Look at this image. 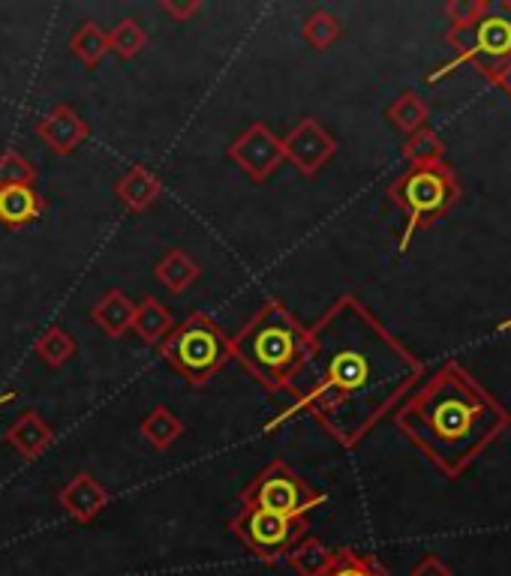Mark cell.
Segmentation results:
<instances>
[{"instance_id":"obj_21","label":"cell","mask_w":511,"mask_h":576,"mask_svg":"<svg viewBox=\"0 0 511 576\" xmlns=\"http://www.w3.org/2000/svg\"><path fill=\"white\" fill-rule=\"evenodd\" d=\"M70 46H72V54L82 58L84 67H97V63L109 54V33L102 31L100 24L84 21L82 28L72 33Z\"/></svg>"},{"instance_id":"obj_28","label":"cell","mask_w":511,"mask_h":576,"mask_svg":"<svg viewBox=\"0 0 511 576\" xmlns=\"http://www.w3.org/2000/svg\"><path fill=\"white\" fill-rule=\"evenodd\" d=\"M33 165L19 151L0 153V186H33Z\"/></svg>"},{"instance_id":"obj_1","label":"cell","mask_w":511,"mask_h":576,"mask_svg":"<svg viewBox=\"0 0 511 576\" xmlns=\"http://www.w3.org/2000/svg\"><path fill=\"white\" fill-rule=\"evenodd\" d=\"M421 375L419 357L355 294H343L307 327L304 357L287 384L289 415H310L334 442L355 447Z\"/></svg>"},{"instance_id":"obj_32","label":"cell","mask_w":511,"mask_h":576,"mask_svg":"<svg viewBox=\"0 0 511 576\" xmlns=\"http://www.w3.org/2000/svg\"><path fill=\"white\" fill-rule=\"evenodd\" d=\"M493 81H497V84H500L502 91H505V93H509V97H511V63H509V67H505V70H502L500 75H497V79H493Z\"/></svg>"},{"instance_id":"obj_3","label":"cell","mask_w":511,"mask_h":576,"mask_svg":"<svg viewBox=\"0 0 511 576\" xmlns=\"http://www.w3.org/2000/svg\"><path fill=\"white\" fill-rule=\"evenodd\" d=\"M232 361L244 366L265 391H287L307 348V327L283 301H265L232 340Z\"/></svg>"},{"instance_id":"obj_11","label":"cell","mask_w":511,"mask_h":576,"mask_svg":"<svg viewBox=\"0 0 511 576\" xmlns=\"http://www.w3.org/2000/svg\"><path fill=\"white\" fill-rule=\"evenodd\" d=\"M37 135H40L42 142L49 144L51 151L67 156V153H76L84 142H88L91 130H88V123L79 118L76 109H70V105H58V109H51V112L37 123Z\"/></svg>"},{"instance_id":"obj_29","label":"cell","mask_w":511,"mask_h":576,"mask_svg":"<svg viewBox=\"0 0 511 576\" xmlns=\"http://www.w3.org/2000/svg\"><path fill=\"white\" fill-rule=\"evenodd\" d=\"M484 7H488V0H454V3H449L451 28H467V24H472L484 12Z\"/></svg>"},{"instance_id":"obj_4","label":"cell","mask_w":511,"mask_h":576,"mask_svg":"<svg viewBox=\"0 0 511 576\" xmlns=\"http://www.w3.org/2000/svg\"><path fill=\"white\" fill-rule=\"evenodd\" d=\"M163 361L181 373L193 387H202L232 361V345L223 327L208 313H190L181 324H174L160 343Z\"/></svg>"},{"instance_id":"obj_6","label":"cell","mask_w":511,"mask_h":576,"mask_svg":"<svg viewBox=\"0 0 511 576\" xmlns=\"http://www.w3.org/2000/svg\"><path fill=\"white\" fill-rule=\"evenodd\" d=\"M449 42L458 51V58L442 72L430 75V81H437L460 63H467L493 81L511 63V3L509 0H497V3L488 0L484 12L472 24L451 28Z\"/></svg>"},{"instance_id":"obj_13","label":"cell","mask_w":511,"mask_h":576,"mask_svg":"<svg viewBox=\"0 0 511 576\" xmlns=\"http://www.w3.org/2000/svg\"><path fill=\"white\" fill-rule=\"evenodd\" d=\"M46 211L42 195L33 186H0V225L3 229H24L37 223Z\"/></svg>"},{"instance_id":"obj_16","label":"cell","mask_w":511,"mask_h":576,"mask_svg":"<svg viewBox=\"0 0 511 576\" xmlns=\"http://www.w3.org/2000/svg\"><path fill=\"white\" fill-rule=\"evenodd\" d=\"M133 319L136 304L123 292H109L100 304L93 306V322L100 324L102 334L112 336V340L127 334L133 327Z\"/></svg>"},{"instance_id":"obj_30","label":"cell","mask_w":511,"mask_h":576,"mask_svg":"<svg viewBox=\"0 0 511 576\" xmlns=\"http://www.w3.org/2000/svg\"><path fill=\"white\" fill-rule=\"evenodd\" d=\"M412 576H451V567L437 556H424L412 567Z\"/></svg>"},{"instance_id":"obj_12","label":"cell","mask_w":511,"mask_h":576,"mask_svg":"<svg viewBox=\"0 0 511 576\" xmlns=\"http://www.w3.org/2000/svg\"><path fill=\"white\" fill-rule=\"evenodd\" d=\"M58 505L76 519V523H91L106 511L109 505V493L102 489L100 481H93V475L79 472L70 484L58 493Z\"/></svg>"},{"instance_id":"obj_9","label":"cell","mask_w":511,"mask_h":576,"mask_svg":"<svg viewBox=\"0 0 511 576\" xmlns=\"http://www.w3.org/2000/svg\"><path fill=\"white\" fill-rule=\"evenodd\" d=\"M229 160L238 162L255 183H262L274 174L280 162L287 160L283 139H277L265 123H253L244 135H238L236 142L229 144Z\"/></svg>"},{"instance_id":"obj_10","label":"cell","mask_w":511,"mask_h":576,"mask_svg":"<svg viewBox=\"0 0 511 576\" xmlns=\"http://www.w3.org/2000/svg\"><path fill=\"white\" fill-rule=\"evenodd\" d=\"M338 151V144L331 139V132L317 121V118H304L298 121L289 135L283 139V156H287L298 172L304 178H313V174L325 165Z\"/></svg>"},{"instance_id":"obj_2","label":"cell","mask_w":511,"mask_h":576,"mask_svg":"<svg viewBox=\"0 0 511 576\" xmlns=\"http://www.w3.org/2000/svg\"><path fill=\"white\" fill-rule=\"evenodd\" d=\"M394 424L442 475L460 477L493 438L509 430L511 415L463 366L449 361L398 408Z\"/></svg>"},{"instance_id":"obj_24","label":"cell","mask_w":511,"mask_h":576,"mask_svg":"<svg viewBox=\"0 0 511 576\" xmlns=\"http://www.w3.org/2000/svg\"><path fill=\"white\" fill-rule=\"evenodd\" d=\"M325 576H389V570L379 565L377 558L355 549H338L334 562L328 567Z\"/></svg>"},{"instance_id":"obj_20","label":"cell","mask_w":511,"mask_h":576,"mask_svg":"<svg viewBox=\"0 0 511 576\" xmlns=\"http://www.w3.org/2000/svg\"><path fill=\"white\" fill-rule=\"evenodd\" d=\"M181 433H184L181 417L174 415L172 408H166V405H157L151 415L142 421V435L157 447V451H166L172 442H178V435Z\"/></svg>"},{"instance_id":"obj_19","label":"cell","mask_w":511,"mask_h":576,"mask_svg":"<svg viewBox=\"0 0 511 576\" xmlns=\"http://www.w3.org/2000/svg\"><path fill=\"white\" fill-rule=\"evenodd\" d=\"M157 280H160L169 292L181 294L199 280V264H196L184 250H172V253L163 255V262L157 264Z\"/></svg>"},{"instance_id":"obj_33","label":"cell","mask_w":511,"mask_h":576,"mask_svg":"<svg viewBox=\"0 0 511 576\" xmlns=\"http://www.w3.org/2000/svg\"><path fill=\"white\" fill-rule=\"evenodd\" d=\"M12 400H16V391H10V394H0V408H3V405H10Z\"/></svg>"},{"instance_id":"obj_8","label":"cell","mask_w":511,"mask_h":576,"mask_svg":"<svg viewBox=\"0 0 511 576\" xmlns=\"http://www.w3.org/2000/svg\"><path fill=\"white\" fill-rule=\"evenodd\" d=\"M322 502H325V496L317 493L304 477H298L280 459L262 468L241 493V505L262 507V511H271V514L280 516H304L307 511H313Z\"/></svg>"},{"instance_id":"obj_14","label":"cell","mask_w":511,"mask_h":576,"mask_svg":"<svg viewBox=\"0 0 511 576\" xmlns=\"http://www.w3.org/2000/svg\"><path fill=\"white\" fill-rule=\"evenodd\" d=\"M7 442H10L24 459H37V456L54 442V430H51L37 412H21L19 421L7 430Z\"/></svg>"},{"instance_id":"obj_22","label":"cell","mask_w":511,"mask_h":576,"mask_svg":"<svg viewBox=\"0 0 511 576\" xmlns=\"http://www.w3.org/2000/svg\"><path fill=\"white\" fill-rule=\"evenodd\" d=\"M389 121L398 127V130L403 132H419L424 130V121H428V105H424V100H421L419 93H400L398 100L391 102L389 105Z\"/></svg>"},{"instance_id":"obj_15","label":"cell","mask_w":511,"mask_h":576,"mask_svg":"<svg viewBox=\"0 0 511 576\" xmlns=\"http://www.w3.org/2000/svg\"><path fill=\"white\" fill-rule=\"evenodd\" d=\"M160 192H163V183L157 181V174H151L148 169H142V165H133V169L118 181V199H121L130 211H144V208H151V204L160 199Z\"/></svg>"},{"instance_id":"obj_7","label":"cell","mask_w":511,"mask_h":576,"mask_svg":"<svg viewBox=\"0 0 511 576\" xmlns=\"http://www.w3.org/2000/svg\"><path fill=\"white\" fill-rule=\"evenodd\" d=\"M229 528L238 537V544L250 549L255 558L268 562V565L280 562V556H287L298 540L307 537L304 516H280L253 505L238 507Z\"/></svg>"},{"instance_id":"obj_27","label":"cell","mask_w":511,"mask_h":576,"mask_svg":"<svg viewBox=\"0 0 511 576\" xmlns=\"http://www.w3.org/2000/svg\"><path fill=\"white\" fill-rule=\"evenodd\" d=\"M340 21L331 16V12H313L310 19L304 21V42L310 46V49H317V51H325L328 46H334L340 37Z\"/></svg>"},{"instance_id":"obj_17","label":"cell","mask_w":511,"mask_h":576,"mask_svg":"<svg viewBox=\"0 0 511 576\" xmlns=\"http://www.w3.org/2000/svg\"><path fill=\"white\" fill-rule=\"evenodd\" d=\"M287 562L298 576H325L334 562V549H328L317 537H304L289 549Z\"/></svg>"},{"instance_id":"obj_26","label":"cell","mask_w":511,"mask_h":576,"mask_svg":"<svg viewBox=\"0 0 511 576\" xmlns=\"http://www.w3.org/2000/svg\"><path fill=\"white\" fill-rule=\"evenodd\" d=\"M37 354H40L51 370H58V366L67 364L72 354H76V340H72L63 327H49V331H42V336L37 340Z\"/></svg>"},{"instance_id":"obj_18","label":"cell","mask_w":511,"mask_h":576,"mask_svg":"<svg viewBox=\"0 0 511 576\" xmlns=\"http://www.w3.org/2000/svg\"><path fill=\"white\" fill-rule=\"evenodd\" d=\"M136 334L142 336L144 343L160 345L166 340V334L172 331V313L166 310L157 297H144L142 304L136 306V319H133Z\"/></svg>"},{"instance_id":"obj_31","label":"cell","mask_w":511,"mask_h":576,"mask_svg":"<svg viewBox=\"0 0 511 576\" xmlns=\"http://www.w3.org/2000/svg\"><path fill=\"white\" fill-rule=\"evenodd\" d=\"M163 10L178 21H187L199 12V0H163Z\"/></svg>"},{"instance_id":"obj_25","label":"cell","mask_w":511,"mask_h":576,"mask_svg":"<svg viewBox=\"0 0 511 576\" xmlns=\"http://www.w3.org/2000/svg\"><path fill=\"white\" fill-rule=\"evenodd\" d=\"M144 42H148V33L136 19H123L109 31V51H114L121 61H133L136 54L144 49Z\"/></svg>"},{"instance_id":"obj_23","label":"cell","mask_w":511,"mask_h":576,"mask_svg":"<svg viewBox=\"0 0 511 576\" xmlns=\"http://www.w3.org/2000/svg\"><path fill=\"white\" fill-rule=\"evenodd\" d=\"M403 156L412 165H440L445 162V144L437 132L419 130L409 135V142L403 144Z\"/></svg>"},{"instance_id":"obj_5","label":"cell","mask_w":511,"mask_h":576,"mask_svg":"<svg viewBox=\"0 0 511 576\" xmlns=\"http://www.w3.org/2000/svg\"><path fill=\"white\" fill-rule=\"evenodd\" d=\"M391 202L407 213V229L400 234V253H407L412 234L440 220L460 202V183L451 172L449 162L440 165H412L407 174H400L391 183Z\"/></svg>"}]
</instances>
